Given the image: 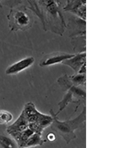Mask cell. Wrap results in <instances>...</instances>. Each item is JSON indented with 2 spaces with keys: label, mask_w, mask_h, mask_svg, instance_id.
<instances>
[{
  "label": "cell",
  "mask_w": 123,
  "mask_h": 148,
  "mask_svg": "<svg viewBox=\"0 0 123 148\" xmlns=\"http://www.w3.org/2000/svg\"><path fill=\"white\" fill-rule=\"evenodd\" d=\"M50 113L53 118L52 122L50 125L51 129L61 136L67 144L70 143L71 141L76 138L77 136L75 132L77 130L85 127L86 104L84 105L80 114L72 119H69L65 121H61L53 109H50Z\"/></svg>",
  "instance_id": "cell-1"
},
{
  "label": "cell",
  "mask_w": 123,
  "mask_h": 148,
  "mask_svg": "<svg viewBox=\"0 0 123 148\" xmlns=\"http://www.w3.org/2000/svg\"><path fill=\"white\" fill-rule=\"evenodd\" d=\"M57 83L62 90L66 92V93L58 103L59 109L57 113H55L56 115L58 116L70 103H74V98L77 99L76 104H86L85 88L74 85L71 81L70 76L65 75L61 77L58 79Z\"/></svg>",
  "instance_id": "cell-2"
},
{
  "label": "cell",
  "mask_w": 123,
  "mask_h": 148,
  "mask_svg": "<svg viewBox=\"0 0 123 148\" xmlns=\"http://www.w3.org/2000/svg\"><path fill=\"white\" fill-rule=\"evenodd\" d=\"M29 11L25 7L12 8L7 16L10 31H26L32 27L33 18Z\"/></svg>",
  "instance_id": "cell-3"
},
{
  "label": "cell",
  "mask_w": 123,
  "mask_h": 148,
  "mask_svg": "<svg viewBox=\"0 0 123 148\" xmlns=\"http://www.w3.org/2000/svg\"><path fill=\"white\" fill-rule=\"evenodd\" d=\"M75 53L55 52L46 55L42 59L39 65L41 67H45L62 63L64 60L72 57Z\"/></svg>",
  "instance_id": "cell-4"
},
{
  "label": "cell",
  "mask_w": 123,
  "mask_h": 148,
  "mask_svg": "<svg viewBox=\"0 0 123 148\" xmlns=\"http://www.w3.org/2000/svg\"><path fill=\"white\" fill-rule=\"evenodd\" d=\"M34 62L35 59L33 57L23 58L8 67L5 70V73L8 75H16L31 67Z\"/></svg>",
  "instance_id": "cell-5"
},
{
  "label": "cell",
  "mask_w": 123,
  "mask_h": 148,
  "mask_svg": "<svg viewBox=\"0 0 123 148\" xmlns=\"http://www.w3.org/2000/svg\"><path fill=\"white\" fill-rule=\"evenodd\" d=\"M68 26L72 38L86 36V20L74 15L70 19Z\"/></svg>",
  "instance_id": "cell-6"
},
{
  "label": "cell",
  "mask_w": 123,
  "mask_h": 148,
  "mask_svg": "<svg viewBox=\"0 0 123 148\" xmlns=\"http://www.w3.org/2000/svg\"><path fill=\"white\" fill-rule=\"evenodd\" d=\"M86 51L77 53L72 57L64 60L62 64L70 67L75 73H77L83 65L86 63Z\"/></svg>",
  "instance_id": "cell-7"
},
{
  "label": "cell",
  "mask_w": 123,
  "mask_h": 148,
  "mask_svg": "<svg viewBox=\"0 0 123 148\" xmlns=\"http://www.w3.org/2000/svg\"><path fill=\"white\" fill-rule=\"evenodd\" d=\"M29 122L22 111L14 123L8 126L6 132L9 135L13 133L21 132L28 128Z\"/></svg>",
  "instance_id": "cell-8"
},
{
  "label": "cell",
  "mask_w": 123,
  "mask_h": 148,
  "mask_svg": "<svg viewBox=\"0 0 123 148\" xmlns=\"http://www.w3.org/2000/svg\"><path fill=\"white\" fill-rule=\"evenodd\" d=\"M23 111L29 123L36 122L40 115L41 112L37 109L32 102H28L25 104Z\"/></svg>",
  "instance_id": "cell-9"
},
{
  "label": "cell",
  "mask_w": 123,
  "mask_h": 148,
  "mask_svg": "<svg viewBox=\"0 0 123 148\" xmlns=\"http://www.w3.org/2000/svg\"><path fill=\"white\" fill-rule=\"evenodd\" d=\"M34 132L29 128L21 132L10 134L18 147L23 148L24 145Z\"/></svg>",
  "instance_id": "cell-10"
},
{
  "label": "cell",
  "mask_w": 123,
  "mask_h": 148,
  "mask_svg": "<svg viewBox=\"0 0 123 148\" xmlns=\"http://www.w3.org/2000/svg\"><path fill=\"white\" fill-rule=\"evenodd\" d=\"M46 142V140L44 139L42 134L34 133L29 137L24 145L23 148L34 147L42 146Z\"/></svg>",
  "instance_id": "cell-11"
},
{
  "label": "cell",
  "mask_w": 123,
  "mask_h": 148,
  "mask_svg": "<svg viewBox=\"0 0 123 148\" xmlns=\"http://www.w3.org/2000/svg\"><path fill=\"white\" fill-rule=\"evenodd\" d=\"M71 82L74 85L78 87L86 88V74L75 73L70 76Z\"/></svg>",
  "instance_id": "cell-12"
},
{
  "label": "cell",
  "mask_w": 123,
  "mask_h": 148,
  "mask_svg": "<svg viewBox=\"0 0 123 148\" xmlns=\"http://www.w3.org/2000/svg\"><path fill=\"white\" fill-rule=\"evenodd\" d=\"M13 119V115L10 112L6 110H0V125L9 123Z\"/></svg>",
  "instance_id": "cell-13"
},
{
  "label": "cell",
  "mask_w": 123,
  "mask_h": 148,
  "mask_svg": "<svg viewBox=\"0 0 123 148\" xmlns=\"http://www.w3.org/2000/svg\"><path fill=\"white\" fill-rule=\"evenodd\" d=\"M0 145L3 148H14V142L9 137L0 134Z\"/></svg>",
  "instance_id": "cell-14"
},
{
  "label": "cell",
  "mask_w": 123,
  "mask_h": 148,
  "mask_svg": "<svg viewBox=\"0 0 123 148\" xmlns=\"http://www.w3.org/2000/svg\"><path fill=\"white\" fill-rule=\"evenodd\" d=\"M70 12L75 16L86 20V5L71 11Z\"/></svg>",
  "instance_id": "cell-15"
},
{
  "label": "cell",
  "mask_w": 123,
  "mask_h": 148,
  "mask_svg": "<svg viewBox=\"0 0 123 148\" xmlns=\"http://www.w3.org/2000/svg\"><path fill=\"white\" fill-rule=\"evenodd\" d=\"M46 139L50 142H54L57 139L56 134L53 132H50L46 136Z\"/></svg>",
  "instance_id": "cell-16"
},
{
  "label": "cell",
  "mask_w": 123,
  "mask_h": 148,
  "mask_svg": "<svg viewBox=\"0 0 123 148\" xmlns=\"http://www.w3.org/2000/svg\"><path fill=\"white\" fill-rule=\"evenodd\" d=\"M59 8L63 10L66 5V0H54Z\"/></svg>",
  "instance_id": "cell-17"
},
{
  "label": "cell",
  "mask_w": 123,
  "mask_h": 148,
  "mask_svg": "<svg viewBox=\"0 0 123 148\" xmlns=\"http://www.w3.org/2000/svg\"><path fill=\"white\" fill-rule=\"evenodd\" d=\"M86 63H85L81 67L77 73L86 74Z\"/></svg>",
  "instance_id": "cell-18"
},
{
  "label": "cell",
  "mask_w": 123,
  "mask_h": 148,
  "mask_svg": "<svg viewBox=\"0 0 123 148\" xmlns=\"http://www.w3.org/2000/svg\"><path fill=\"white\" fill-rule=\"evenodd\" d=\"M12 1V0H0V2L1 4L3 3L5 4V5H8L9 1Z\"/></svg>",
  "instance_id": "cell-19"
},
{
  "label": "cell",
  "mask_w": 123,
  "mask_h": 148,
  "mask_svg": "<svg viewBox=\"0 0 123 148\" xmlns=\"http://www.w3.org/2000/svg\"><path fill=\"white\" fill-rule=\"evenodd\" d=\"M71 0H66V5L67 4H68L70 2V1Z\"/></svg>",
  "instance_id": "cell-20"
},
{
  "label": "cell",
  "mask_w": 123,
  "mask_h": 148,
  "mask_svg": "<svg viewBox=\"0 0 123 148\" xmlns=\"http://www.w3.org/2000/svg\"><path fill=\"white\" fill-rule=\"evenodd\" d=\"M2 8V4H1V2H0V8Z\"/></svg>",
  "instance_id": "cell-21"
}]
</instances>
